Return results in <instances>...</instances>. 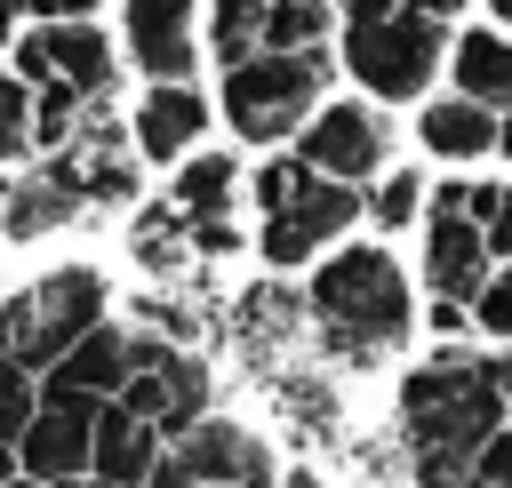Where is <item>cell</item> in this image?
<instances>
[{
  "instance_id": "1",
  "label": "cell",
  "mask_w": 512,
  "mask_h": 488,
  "mask_svg": "<svg viewBox=\"0 0 512 488\" xmlns=\"http://www.w3.org/2000/svg\"><path fill=\"white\" fill-rule=\"evenodd\" d=\"M504 432V384L496 360L440 352L400 376V440H408V480L416 488H464L472 456Z\"/></svg>"
},
{
  "instance_id": "2",
  "label": "cell",
  "mask_w": 512,
  "mask_h": 488,
  "mask_svg": "<svg viewBox=\"0 0 512 488\" xmlns=\"http://www.w3.org/2000/svg\"><path fill=\"white\" fill-rule=\"evenodd\" d=\"M304 312H312V328H320V344H328L336 360L368 368V360H384V352L408 344V328H416V288H408V272H400L392 248H368V240H360V248H336V256L312 272Z\"/></svg>"
},
{
  "instance_id": "3",
  "label": "cell",
  "mask_w": 512,
  "mask_h": 488,
  "mask_svg": "<svg viewBox=\"0 0 512 488\" xmlns=\"http://www.w3.org/2000/svg\"><path fill=\"white\" fill-rule=\"evenodd\" d=\"M96 320H112V280L96 264H56L16 296H0V360L24 376H48Z\"/></svg>"
},
{
  "instance_id": "4",
  "label": "cell",
  "mask_w": 512,
  "mask_h": 488,
  "mask_svg": "<svg viewBox=\"0 0 512 488\" xmlns=\"http://www.w3.org/2000/svg\"><path fill=\"white\" fill-rule=\"evenodd\" d=\"M256 248H264V264L272 272H296V264H312L328 240H344L368 208H360V192L352 184H328V176H312L296 152L288 160H264L256 168Z\"/></svg>"
},
{
  "instance_id": "5",
  "label": "cell",
  "mask_w": 512,
  "mask_h": 488,
  "mask_svg": "<svg viewBox=\"0 0 512 488\" xmlns=\"http://www.w3.org/2000/svg\"><path fill=\"white\" fill-rule=\"evenodd\" d=\"M320 88H328V48L320 56H248V64H232L224 72V128L240 136V144H280V136H296L312 112H320Z\"/></svg>"
},
{
  "instance_id": "6",
  "label": "cell",
  "mask_w": 512,
  "mask_h": 488,
  "mask_svg": "<svg viewBox=\"0 0 512 488\" xmlns=\"http://www.w3.org/2000/svg\"><path fill=\"white\" fill-rule=\"evenodd\" d=\"M8 72H16L24 88L72 96V104H88V112H104L112 88H120V56H112V40H104L96 24H32V32H16Z\"/></svg>"
},
{
  "instance_id": "7",
  "label": "cell",
  "mask_w": 512,
  "mask_h": 488,
  "mask_svg": "<svg viewBox=\"0 0 512 488\" xmlns=\"http://www.w3.org/2000/svg\"><path fill=\"white\" fill-rule=\"evenodd\" d=\"M344 64L368 96L384 104H408L424 96V80L440 72V24H424L416 8H392L376 24H344Z\"/></svg>"
},
{
  "instance_id": "8",
  "label": "cell",
  "mask_w": 512,
  "mask_h": 488,
  "mask_svg": "<svg viewBox=\"0 0 512 488\" xmlns=\"http://www.w3.org/2000/svg\"><path fill=\"white\" fill-rule=\"evenodd\" d=\"M256 480H280L272 448L248 424H232V416H200L192 432H176L160 448V464H152L144 488H256Z\"/></svg>"
},
{
  "instance_id": "9",
  "label": "cell",
  "mask_w": 512,
  "mask_h": 488,
  "mask_svg": "<svg viewBox=\"0 0 512 488\" xmlns=\"http://www.w3.org/2000/svg\"><path fill=\"white\" fill-rule=\"evenodd\" d=\"M488 272H496V256H488V240L464 208V184H440L424 200V288H432V304H472L488 288Z\"/></svg>"
},
{
  "instance_id": "10",
  "label": "cell",
  "mask_w": 512,
  "mask_h": 488,
  "mask_svg": "<svg viewBox=\"0 0 512 488\" xmlns=\"http://www.w3.org/2000/svg\"><path fill=\"white\" fill-rule=\"evenodd\" d=\"M96 408H104V400L64 392V384H48V376H40V416H32V424H24V440H16V472H24V480H40V488L80 480V472H88V448H96Z\"/></svg>"
},
{
  "instance_id": "11",
  "label": "cell",
  "mask_w": 512,
  "mask_h": 488,
  "mask_svg": "<svg viewBox=\"0 0 512 488\" xmlns=\"http://www.w3.org/2000/svg\"><path fill=\"white\" fill-rule=\"evenodd\" d=\"M384 152H392V136H384V120L368 104H320L296 128V160L312 176H328V184H352V192L368 176H384Z\"/></svg>"
},
{
  "instance_id": "12",
  "label": "cell",
  "mask_w": 512,
  "mask_h": 488,
  "mask_svg": "<svg viewBox=\"0 0 512 488\" xmlns=\"http://www.w3.org/2000/svg\"><path fill=\"white\" fill-rule=\"evenodd\" d=\"M120 408L144 416L160 440H176V432H192V424L208 416V368H200L192 352H176L168 336H152V352H144V368L128 376Z\"/></svg>"
},
{
  "instance_id": "13",
  "label": "cell",
  "mask_w": 512,
  "mask_h": 488,
  "mask_svg": "<svg viewBox=\"0 0 512 488\" xmlns=\"http://www.w3.org/2000/svg\"><path fill=\"white\" fill-rule=\"evenodd\" d=\"M120 40H128V64L152 88H176L200 64V16H192V0H128L120 8Z\"/></svg>"
},
{
  "instance_id": "14",
  "label": "cell",
  "mask_w": 512,
  "mask_h": 488,
  "mask_svg": "<svg viewBox=\"0 0 512 488\" xmlns=\"http://www.w3.org/2000/svg\"><path fill=\"white\" fill-rule=\"evenodd\" d=\"M144 352H152V336L136 328V320H96L56 368H48V384H64V392H88V400H120L128 392V376L144 368Z\"/></svg>"
},
{
  "instance_id": "15",
  "label": "cell",
  "mask_w": 512,
  "mask_h": 488,
  "mask_svg": "<svg viewBox=\"0 0 512 488\" xmlns=\"http://www.w3.org/2000/svg\"><path fill=\"white\" fill-rule=\"evenodd\" d=\"M208 112H216V104H208L192 80H176V88H144L136 112H128V144H136V160H160V168L192 160L200 136H208Z\"/></svg>"
},
{
  "instance_id": "16",
  "label": "cell",
  "mask_w": 512,
  "mask_h": 488,
  "mask_svg": "<svg viewBox=\"0 0 512 488\" xmlns=\"http://www.w3.org/2000/svg\"><path fill=\"white\" fill-rule=\"evenodd\" d=\"M72 216H80V200H72V184H64V176H56L48 160H32V168L0 176V240L32 248V240L64 232Z\"/></svg>"
},
{
  "instance_id": "17",
  "label": "cell",
  "mask_w": 512,
  "mask_h": 488,
  "mask_svg": "<svg viewBox=\"0 0 512 488\" xmlns=\"http://www.w3.org/2000/svg\"><path fill=\"white\" fill-rule=\"evenodd\" d=\"M160 432L144 424V416H128L120 400H104L96 408V448H88V472L96 480H112V488H144L152 480V464H160Z\"/></svg>"
},
{
  "instance_id": "18",
  "label": "cell",
  "mask_w": 512,
  "mask_h": 488,
  "mask_svg": "<svg viewBox=\"0 0 512 488\" xmlns=\"http://www.w3.org/2000/svg\"><path fill=\"white\" fill-rule=\"evenodd\" d=\"M416 144H424L432 160H480V152H496V112H480V104H464V96H440V104H424Z\"/></svg>"
},
{
  "instance_id": "19",
  "label": "cell",
  "mask_w": 512,
  "mask_h": 488,
  "mask_svg": "<svg viewBox=\"0 0 512 488\" xmlns=\"http://www.w3.org/2000/svg\"><path fill=\"white\" fill-rule=\"evenodd\" d=\"M456 96L464 104H480V112H512V40H496V32H464L456 40Z\"/></svg>"
},
{
  "instance_id": "20",
  "label": "cell",
  "mask_w": 512,
  "mask_h": 488,
  "mask_svg": "<svg viewBox=\"0 0 512 488\" xmlns=\"http://www.w3.org/2000/svg\"><path fill=\"white\" fill-rule=\"evenodd\" d=\"M224 72L232 64H248V56H264V0H216L208 8V40H200Z\"/></svg>"
},
{
  "instance_id": "21",
  "label": "cell",
  "mask_w": 512,
  "mask_h": 488,
  "mask_svg": "<svg viewBox=\"0 0 512 488\" xmlns=\"http://www.w3.org/2000/svg\"><path fill=\"white\" fill-rule=\"evenodd\" d=\"M328 0H264V48L272 56H320Z\"/></svg>"
},
{
  "instance_id": "22",
  "label": "cell",
  "mask_w": 512,
  "mask_h": 488,
  "mask_svg": "<svg viewBox=\"0 0 512 488\" xmlns=\"http://www.w3.org/2000/svg\"><path fill=\"white\" fill-rule=\"evenodd\" d=\"M360 208H368V224H376V232H408V224H416V208H424V176H416V168H384V176H376V192H360Z\"/></svg>"
},
{
  "instance_id": "23",
  "label": "cell",
  "mask_w": 512,
  "mask_h": 488,
  "mask_svg": "<svg viewBox=\"0 0 512 488\" xmlns=\"http://www.w3.org/2000/svg\"><path fill=\"white\" fill-rule=\"evenodd\" d=\"M0 168H32V88L0 64Z\"/></svg>"
},
{
  "instance_id": "24",
  "label": "cell",
  "mask_w": 512,
  "mask_h": 488,
  "mask_svg": "<svg viewBox=\"0 0 512 488\" xmlns=\"http://www.w3.org/2000/svg\"><path fill=\"white\" fill-rule=\"evenodd\" d=\"M32 416H40V376H24V368H0V448H16Z\"/></svg>"
},
{
  "instance_id": "25",
  "label": "cell",
  "mask_w": 512,
  "mask_h": 488,
  "mask_svg": "<svg viewBox=\"0 0 512 488\" xmlns=\"http://www.w3.org/2000/svg\"><path fill=\"white\" fill-rule=\"evenodd\" d=\"M464 312H472V328H480V336H512V272L496 264V272H488V288H480Z\"/></svg>"
},
{
  "instance_id": "26",
  "label": "cell",
  "mask_w": 512,
  "mask_h": 488,
  "mask_svg": "<svg viewBox=\"0 0 512 488\" xmlns=\"http://www.w3.org/2000/svg\"><path fill=\"white\" fill-rule=\"evenodd\" d=\"M464 488H512V432H496L480 456H472V480Z\"/></svg>"
},
{
  "instance_id": "27",
  "label": "cell",
  "mask_w": 512,
  "mask_h": 488,
  "mask_svg": "<svg viewBox=\"0 0 512 488\" xmlns=\"http://www.w3.org/2000/svg\"><path fill=\"white\" fill-rule=\"evenodd\" d=\"M16 16H32V24H88V8L96 0H8Z\"/></svg>"
},
{
  "instance_id": "28",
  "label": "cell",
  "mask_w": 512,
  "mask_h": 488,
  "mask_svg": "<svg viewBox=\"0 0 512 488\" xmlns=\"http://www.w3.org/2000/svg\"><path fill=\"white\" fill-rule=\"evenodd\" d=\"M400 8H416V16H424V24H448V16H456V8H464V0H400Z\"/></svg>"
},
{
  "instance_id": "29",
  "label": "cell",
  "mask_w": 512,
  "mask_h": 488,
  "mask_svg": "<svg viewBox=\"0 0 512 488\" xmlns=\"http://www.w3.org/2000/svg\"><path fill=\"white\" fill-rule=\"evenodd\" d=\"M24 472H16V448H0V488H16Z\"/></svg>"
},
{
  "instance_id": "30",
  "label": "cell",
  "mask_w": 512,
  "mask_h": 488,
  "mask_svg": "<svg viewBox=\"0 0 512 488\" xmlns=\"http://www.w3.org/2000/svg\"><path fill=\"white\" fill-rule=\"evenodd\" d=\"M496 384H504V416H512V352L496 360Z\"/></svg>"
},
{
  "instance_id": "31",
  "label": "cell",
  "mask_w": 512,
  "mask_h": 488,
  "mask_svg": "<svg viewBox=\"0 0 512 488\" xmlns=\"http://www.w3.org/2000/svg\"><path fill=\"white\" fill-rule=\"evenodd\" d=\"M0 40H16V8L8 0H0Z\"/></svg>"
},
{
  "instance_id": "32",
  "label": "cell",
  "mask_w": 512,
  "mask_h": 488,
  "mask_svg": "<svg viewBox=\"0 0 512 488\" xmlns=\"http://www.w3.org/2000/svg\"><path fill=\"white\" fill-rule=\"evenodd\" d=\"M496 152H512V112H504V120H496Z\"/></svg>"
},
{
  "instance_id": "33",
  "label": "cell",
  "mask_w": 512,
  "mask_h": 488,
  "mask_svg": "<svg viewBox=\"0 0 512 488\" xmlns=\"http://www.w3.org/2000/svg\"><path fill=\"white\" fill-rule=\"evenodd\" d=\"M64 488H112V480H96V472H80V480H64Z\"/></svg>"
},
{
  "instance_id": "34",
  "label": "cell",
  "mask_w": 512,
  "mask_h": 488,
  "mask_svg": "<svg viewBox=\"0 0 512 488\" xmlns=\"http://www.w3.org/2000/svg\"><path fill=\"white\" fill-rule=\"evenodd\" d=\"M488 8H496V16H504V24H512V0H488Z\"/></svg>"
},
{
  "instance_id": "35",
  "label": "cell",
  "mask_w": 512,
  "mask_h": 488,
  "mask_svg": "<svg viewBox=\"0 0 512 488\" xmlns=\"http://www.w3.org/2000/svg\"><path fill=\"white\" fill-rule=\"evenodd\" d=\"M16 488H40V480H16Z\"/></svg>"
},
{
  "instance_id": "36",
  "label": "cell",
  "mask_w": 512,
  "mask_h": 488,
  "mask_svg": "<svg viewBox=\"0 0 512 488\" xmlns=\"http://www.w3.org/2000/svg\"><path fill=\"white\" fill-rule=\"evenodd\" d=\"M504 272H512V264H504Z\"/></svg>"
}]
</instances>
